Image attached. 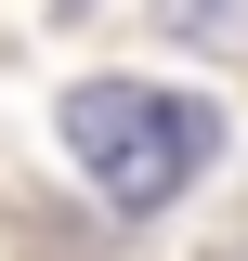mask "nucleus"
Returning <instances> with one entry per match:
<instances>
[{
    "instance_id": "obj_1",
    "label": "nucleus",
    "mask_w": 248,
    "mask_h": 261,
    "mask_svg": "<svg viewBox=\"0 0 248 261\" xmlns=\"http://www.w3.org/2000/svg\"><path fill=\"white\" fill-rule=\"evenodd\" d=\"M209 144H222V118L196 92H170V79H79L65 92V157L105 183V209H170V196L209 170Z\"/></svg>"
}]
</instances>
